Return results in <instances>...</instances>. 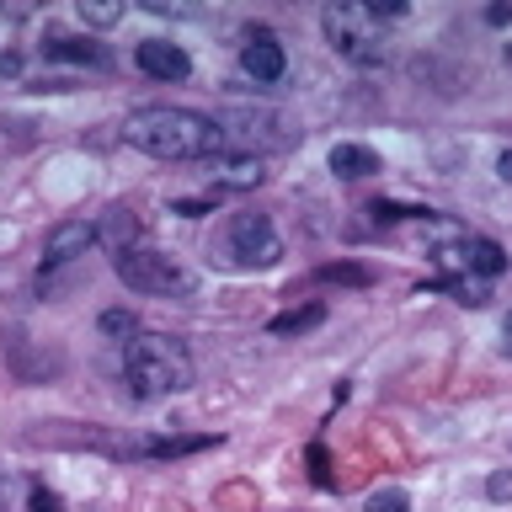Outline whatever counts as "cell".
I'll use <instances>...</instances> for the list:
<instances>
[{"mask_svg":"<svg viewBox=\"0 0 512 512\" xmlns=\"http://www.w3.org/2000/svg\"><path fill=\"white\" fill-rule=\"evenodd\" d=\"M123 139L155 160H214L224 155V128L192 107H139L128 112Z\"/></svg>","mask_w":512,"mask_h":512,"instance_id":"obj_1","label":"cell"},{"mask_svg":"<svg viewBox=\"0 0 512 512\" xmlns=\"http://www.w3.org/2000/svg\"><path fill=\"white\" fill-rule=\"evenodd\" d=\"M123 384L134 390L139 400H160V395H176L192 384V358L176 336H160V331H144L128 342L123 352Z\"/></svg>","mask_w":512,"mask_h":512,"instance_id":"obj_2","label":"cell"},{"mask_svg":"<svg viewBox=\"0 0 512 512\" xmlns=\"http://www.w3.org/2000/svg\"><path fill=\"white\" fill-rule=\"evenodd\" d=\"M320 27H326V43L347 64H363V70L384 64V27H379L374 6H326L320 11Z\"/></svg>","mask_w":512,"mask_h":512,"instance_id":"obj_3","label":"cell"},{"mask_svg":"<svg viewBox=\"0 0 512 512\" xmlns=\"http://www.w3.org/2000/svg\"><path fill=\"white\" fill-rule=\"evenodd\" d=\"M112 272L134 294H192L198 288V272L182 267L166 251H123V256H112Z\"/></svg>","mask_w":512,"mask_h":512,"instance_id":"obj_4","label":"cell"},{"mask_svg":"<svg viewBox=\"0 0 512 512\" xmlns=\"http://www.w3.org/2000/svg\"><path fill=\"white\" fill-rule=\"evenodd\" d=\"M283 256L278 230L267 214H235L224 224V262L230 267H272Z\"/></svg>","mask_w":512,"mask_h":512,"instance_id":"obj_5","label":"cell"},{"mask_svg":"<svg viewBox=\"0 0 512 512\" xmlns=\"http://www.w3.org/2000/svg\"><path fill=\"white\" fill-rule=\"evenodd\" d=\"M240 70H246L256 86H272V80H283V70H288L283 43L272 38V32H251V43L240 48Z\"/></svg>","mask_w":512,"mask_h":512,"instance_id":"obj_6","label":"cell"},{"mask_svg":"<svg viewBox=\"0 0 512 512\" xmlns=\"http://www.w3.org/2000/svg\"><path fill=\"white\" fill-rule=\"evenodd\" d=\"M91 246H96V224H86V219H59L54 230H48V240H43V262H48V267L75 262V256H86Z\"/></svg>","mask_w":512,"mask_h":512,"instance_id":"obj_7","label":"cell"},{"mask_svg":"<svg viewBox=\"0 0 512 512\" xmlns=\"http://www.w3.org/2000/svg\"><path fill=\"white\" fill-rule=\"evenodd\" d=\"M134 64H139L150 80H187V75H192V59H187L176 43H166V38H144V43L134 48Z\"/></svg>","mask_w":512,"mask_h":512,"instance_id":"obj_8","label":"cell"},{"mask_svg":"<svg viewBox=\"0 0 512 512\" xmlns=\"http://www.w3.org/2000/svg\"><path fill=\"white\" fill-rule=\"evenodd\" d=\"M262 182H267V171L256 155H214V187L219 192H246Z\"/></svg>","mask_w":512,"mask_h":512,"instance_id":"obj_9","label":"cell"},{"mask_svg":"<svg viewBox=\"0 0 512 512\" xmlns=\"http://www.w3.org/2000/svg\"><path fill=\"white\" fill-rule=\"evenodd\" d=\"M331 171L336 176H347V182H363V176H374L379 171V155L374 150H368V144H336V150H331Z\"/></svg>","mask_w":512,"mask_h":512,"instance_id":"obj_10","label":"cell"},{"mask_svg":"<svg viewBox=\"0 0 512 512\" xmlns=\"http://www.w3.org/2000/svg\"><path fill=\"white\" fill-rule=\"evenodd\" d=\"M134 235H139V219L128 214V208H107L102 224H96V240H107L112 256H123V251H134Z\"/></svg>","mask_w":512,"mask_h":512,"instance_id":"obj_11","label":"cell"},{"mask_svg":"<svg viewBox=\"0 0 512 512\" xmlns=\"http://www.w3.org/2000/svg\"><path fill=\"white\" fill-rule=\"evenodd\" d=\"M43 54L48 59H64V64H102V48L86 43V38H48Z\"/></svg>","mask_w":512,"mask_h":512,"instance_id":"obj_12","label":"cell"},{"mask_svg":"<svg viewBox=\"0 0 512 512\" xmlns=\"http://www.w3.org/2000/svg\"><path fill=\"white\" fill-rule=\"evenodd\" d=\"M326 320V304H304V310H283L278 320H272V336H294V331H310V326H320Z\"/></svg>","mask_w":512,"mask_h":512,"instance_id":"obj_13","label":"cell"},{"mask_svg":"<svg viewBox=\"0 0 512 512\" xmlns=\"http://www.w3.org/2000/svg\"><path fill=\"white\" fill-rule=\"evenodd\" d=\"M432 288H448V294H459V304H470V310H480L491 294H486V283H475V278H438Z\"/></svg>","mask_w":512,"mask_h":512,"instance_id":"obj_14","label":"cell"},{"mask_svg":"<svg viewBox=\"0 0 512 512\" xmlns=\"http://www.w3.org/2000/svg\"><path fill=\"white\" fill-rule=\"evenodd\" d=\"M123 16L118 0H80V22H91V27H112Z\"/></svg>","mask_w":512,"mask_h":512,"instance_id":"obj_15","label":"cell"},{"mask_svg":"<svg viewBox=\"0 0 512 512\" xmlns=\"http://www.w3.org/2000/svg\"><path fill=\"white\" fill-rule=\"evenodd\" d=\"M363 512H411V502H406V491H400V486H384V491L368 496Z\"/></svg>","mask_w":512,"mask_h":512,"instance_id":"obj_16","label":"cell"},{"mask_svg":"<svg viewBox=\"0 0 512 512\" xmlns=\"http://www.w3.org/2000/svg\"><path fill=\"white\" fill-rule=\"evenodd\" d=\"M102 331H107V336H134L139 320L128 315V310H107V315H102Z\"/></svg>","mask_w":512,"mask_h":512,"instance_id":"obj_17","label":"cell"},{"mask_svg":"<svg viewBox=\"0 0 512 512\" xmlns=\"http://www.w3.org/2000/svg\"><path fill=\"white\" fill-rule=\"evenodd\" d=\"M320 278L326 283H374V272L368 267H320Z\"/></svg>","mask_w":512,"mask_h":512,"instance_id":"obj_18","label":"cell"},{"mask_svg":"<svg viewBox=\"0 0 512 512\" xmlns=\"http://www.w3.org/2000/svg\"><path fill=\"white\" fill-rule=\"evenodd\" d=\"M27 512H64V502H59V491H43L38 486V491L27 496Z\"/></svg>","mask_w":512,"mask_h":512,"instance_id":"obj_19","label":"cell"},{"mask_svg":"<svg viewBox=\"0 0 512 512\" xmlns=\"http://www.w3.org/2000/svg\"><path fill=\"white\" fill-rule=\"evenodd\" d=\"M486 496H491V502H507V496H512V470H496L486 480Z\"/></svg>","mask_w":512,"mask_h":512,"instance_id":"obj_20","label":"cell"},{"mask_svg":"<svg viewBox=\"0 0 512 512\" xmlns=\"http://www.w3.org/2000/svg\"><path fill=\"white\" fill-rule=\"evenodd\" d=\"M208 208H214V203H208V198H182V203H176V214L198 219V214H208Z\"/></svg>","mask_w":512,"mask_h":512,"instance_id":"obj_21","label":"cell"},{"mask_svg":"<svg viewBox=\"0 0 512 512\" xmlns=\"http://www.w3.org/2000/svg\"><path fill=\"white\" fill-rule=\"evenodd\" d=\"M486 22H491V27H507V22H512V6H491Z\"/></svg>","mask_w":512,"mask_h":512,"instance_id":"obj_22","label":"cell"},{"mask_svg":"<svg viewBox=\"0 0 512 512\" xmlns=\"http://www.w3.org/2000/svg\"><path fill=\"white\" fill-rule=\"evenodd\" d=\"M11 491H16V475H11V470H0V507L11 502Z\"/></svg>","mask_w":512,"mask_h":512,"instance_id":"obj_23","label":"cell"},{"mask_svg":"<svg viewBox=\"0 0 512 512\" xmlns=\"http://www.w3.org/2000/svg\"><path fill=\"white\" fill-rule=\"evenodd\" d=\"M496 176H502V182H512V150L496 155Z\"/></svg>","mask_w":512,"mask_h":512,"instance_id":"obj_24","label":"cell"},{"mask_svg":"<svg viewBox=\"0 0 512 512\" xmlns=\"http://www.w3.org/2000/svg\"><path fill=\"white\" fill-rule=\"evenodd\" d=\"M502 336H507V358H512V315H507V326H502Z\"/></svg>","mask_w":512,"mask_h":512,"instance_id":"obj_25","label":"cell"}]
</instances>
